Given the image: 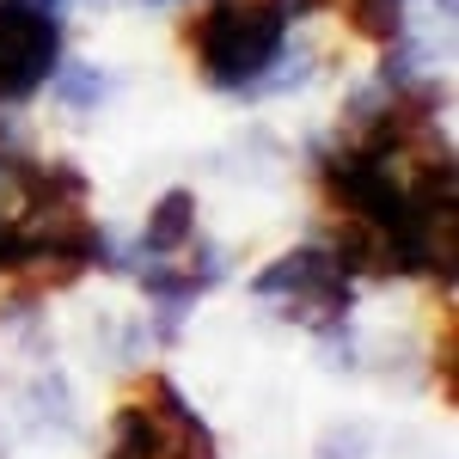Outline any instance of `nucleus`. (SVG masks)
<instances>
[{
    "label": "nucleus",
    "mask_w": 459,
    "mask_h": 459,
    "mask_svg": "<svg viewBox=\"0 0 459 459\" xmlns=\"http://www.w3.org/2000/svg\"><path fill=\"white\" fill-rule=\"evenodd\" d=\"M184 43H190V56H196V68H203L209 86L251 92L270 74V62L282 56L288 19L276 0H209L184 25Z\"/></svg>",
    "instance_id": "obj_1"
},
{
    "label": "nucleus",
    "mask_w": 459,
    "mask_h": 459,
    "mask_svg": "<svg viewBox=\"0 0 459 459\" xmlns=\"http://www.w3.org/2000/svg\"><path fill=\"white\" fill-rule=\"evenodd\" d=\"M68 0H0V105H25L62 68Z\"/></svg>",
    "instance_id": "obj_2"
},
{
    "label": "nucleus",
    "mask_w": 459,
    "mask_h": 459,
    "mask_svg": "<svg viewBox=\"0 0 459 459\" xmlns=\"http://www.w3.org/2000/svg\"><path fill=\"white\" fill-rule=\"evenodd\" d=\"M251 294H257V300H288V307H294L288 318L325 331V325L350 318L355 276L331 257V246H300V251H288V257H276L270 270H257V276H251Z\"/></svg>",
    "instance_id": "obj_3"
},
{
    "label": "nucleus",
    "mask_w": 459,
    "mask_h": 459,
    "mask_svg": "<svg viewBox=\"0 0 459 459\" xmlns=\"http://www.w3.org/2000/svg\"><path fill=\"white\" fill-rule=\"evenodd\" d=\"M196 239V196L190 190H166L153 214L142 221V246L135 257H184V246Z\"/></svg>",
    "instance_id": "obj_4"
},
{
    "label": "nucleus",
    "mask_w": 459,
    "mask_h": 459,
    "mask_svg": "<svg viewBox=\"0 0 459 459\" xmlns=\"http://www.w3.org/2000/svg\"><path fill=\"white\" fill-rule=\"evenodd\" d=\"M49 92L62 110H99L110 99V74L92 68V62H68V68L49 74Z\"/></svg>",
    "instance_id": "obj_5"
},
{
    "label": "nucleus",
    "mask_w": 459,
    "mask_h": 459,
    "mask_svg": "<svg viewBox=\"0 0 459 459\" xmlns=\"http://www.w3.org/2000/svg\"><path fill=\"white\" fill-rule=\"evenodd\" d=\"M361 454H368V435H355V429L331 435V441L318 447V459H361Z\"/></svg>",
    "instance_id": "obj_6"
},
{
    "label": "nucleus",
    "mask_w": 459,
    "mask_h": 459,
    "mask_svg": "<svg viewBox=\"0 0 459 459\" xmlns=\"http://www.w3.org/2000/svg\"><path fill=\"white\" fill-rule=\"evenodd\" d=\"M147 6H178V0H147Z\"/></svg>",
    "instance_id": "obj_7"
}]
</instances>
